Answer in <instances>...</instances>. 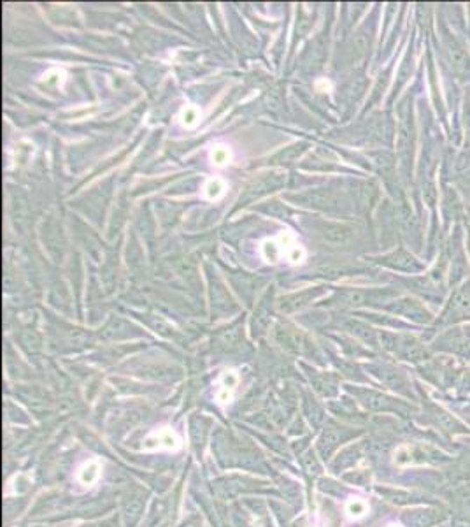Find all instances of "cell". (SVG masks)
I'll list each match as a JSON object with an SVG mask.
<instances>
[{
  "instance_id": "cell-1",
  "label": "cell",
  "mask_w": 470,
  "mask_h": 527,
  "mask_svg": "<svg viewBox=\"0 0 470 527\" xmlns=\"http://www.w3.org/2000/svg\"><path fill=\"white\" fill-rule=\"evenodd\" d=\"M440 42H443V53L446 58L447 66H450L451 73L469 83L470 87V53L465 48L464 42L460 41L457 34L446 25L440 23Z\"/></svg>"
},
{
  "instance_id": "cell-2",
  "label": "cell",
  "mask_w": 470,
  "mask_h": 527,
  "mask_svg": "<svg viewBox=\"0 0 470 527\" xmlns=\"http://www.w3.org/2000/svg\"><path fill=\"white\" fill-rule=\"evenodd\" d=\"M470 313V276L453 288L443 311L444 322H457Z\"/></svg>"
},
{
  "instance_id": "cell-3",
  "label": "cell",
  "mask_w": 470,
  "mask_h": 527,
  "mask_svg": "<svg viewBox=\"0 0 470 527\" xmlns=\"http://www.w3.org/2000/svg\"><path fill=\"white\" fill-rule=\"evenodd\" d=\"M440 211H443V218L446 227H450L451 223L458 222L460 218H464V215H467V209H465L460 194L457 192V188L450 187L447 183L443 185Z\"/></svg>"
},
{
  "instance_id": "cell-4",
  "label": "cell",
  "mask_w": 470,
  "mask_h": 527,
  "mask_svg": "<svg viewBox=\"0 0 470 527\" xmlns=\"http://www.w3.org/2000/svg\"><path fill=\"white\" fill-rule=\"evenodd\" d=\"M142 448L148 452L155 450H165V452H176L181 448V438L177 436L176 430L170 427H162V429H155L144 438L142 441Z\"/></svg>"
},
{
  "instance_id": "cell-5",
  "label": "cell",
  "mask_w": 470,
  "mask_h": 527,
  "mask_svg": "<svg viewBox=\"0 0 470 527\" xmlns=\"http://www.w3.org/2000/svg\"><path fill=\"white\" fill-rule=\"evenodd\" d=\"M451 180L464 190L470 192V151H462L450 162Z\"/></svg>"
},
{
  "instance_id": "cell-6",
  "label": "cell",
  "mask_w": 470,
  "mask_h": 527,
  "mask_svg": "<svg viewBox=\"0 0 470 527\" xmlns=\"http://www.w3.org/2000/svg\"><path fill=\"white\" fill-rule=\"evenodd\" d=\"M400 222H402V227H404L405 234H407L409 241H412L414 248H418L419 250V247H421V240H423L421 227H419L418 216L412 213V209L409 208L407 204H404L400 208Z\"/></svg>"
},
{
  "instance_id": "cell-7",
  "label": "cell",
  "mask_w": 470,
  "mask_h": 527,
  "mask_svg": "<svg viewBox=\"0 0 470 527\" xmlns=\"http://www.w3.org/2000/svg\"><path fill=\"white\" fill-rule=\"evenodd\" d=\"M398 311L407 315L409 318L418 320V322L428 323L433 320L432 313H430L421 302L416 301V299H402V301H398Z\"/></svg>"
},
{
  "instance_id": "cell-8",
  "label": "cell",
  "mask_w": 470,
  "mask_h": 527,
  "mask_svg": "<svg viewBox=\"0 0 470 527\" xmlns=\"http://www.w3.org/2000/svg\"><path fill=\"white\" fill-rule=\"evenodd\" d=\"M390 264L398 271H404V273L414 274V273H421V271L426 269V264L419 262L414 255H411L409 252L400 250L398 254H395L393 257L390 259Z\"/></svg>"
},
{
  "instance_id": "cell-9",
  "label": "cell",
  "mask_w": 470,
  "mask_h": 527,
  "mask_svg": "<svg viewBox=\"0 0 470 527\" xmlns=\"http://www.w3.org/2000/svg\"><path fill=\"white\" fill-rule=\"evenodd\" d=\"M99 476H101V462L99 461H88L77 471V480L81 485L91 487L97 483Z\"/></svg>"
},
{
  "instance_id": "cell-10",
  "label": "cell",
  "mask_w": 470,
  "mask_h": 527,
  "mask_svg": "<svg viewBox=\"0 0 470 527\" xmlns=\"http://www.w3.org/2000/svg\"><path fill=\"white\" fill-rule=\"evenodd\" d=\"M237 383H239V376L235 375L234 371L225 373V376H223V380H222V389H220L218 395H216V401H218L220 404H229V402L234 399V390H235V387H237Z\"/></svg>"
},
{
  "instance_id": "cell-11",
  "label": "cell",
  "mask_w": 470,
  "mask_h": 527,
  "mask_svg": "<svg viewBox=\"0 0 470 527\" xmlns=\"http://www.w3.org/2000/svg\"><path fill=\"white\" fill-rule=\"evenodd\" d=\"M369 507L363 500H351L346 504V514L350 519H362L367 514Z\"/></svg>"
},
{
  "instance_id": "cell-12",
  "label": "cell",
  "mask_w": 470,
  "mask_h": 527,
  "mask_svg": "<svg viewBox=\"0 0 470 527\" xmlns=\"http://www.w3.org/2000/svg\"><path fill=\"white\" fill-rule=\"evenodd\" d=\"M225 190V185L222 180H209L204 187V194L208 199H218Z\"/></svg>"
},
{
  "instance_id": "cell-13",
  "label": "cell",
  "mask_w": 470,
  "mask_h": 527,
  "mask_svg": "<svg viewBox=\"0 0 470 527\" xmlns=\"http://www.w3.org/2000/svg\"><path fill=\"white\" fill-rule=\"evenodd\" d=\"M229 160H230L229 148H225V146H216V148L212 149V162H215L216 166H225Z\"/></svg>"
},
{
  "instance_id": "cell-14",
  "label": "cell",
  "mask_w": 470,
  "mask_h": 527,
  "mask_svg": "<svg viewBox=\"0 0 470 527\" xmlns=\"http://www.w3.org/2000/svg\"><path fill=\"white\" fill-rule=\"evenodd\" d=\"M464 125L465 132H467V141L470 142V87L465 90V99H464Z\"/></svg>"
},
{
  "instance_id": "cell-15",
  "label": "cell",
  "mask_w": 470,
  "mask_h": 527,
  "mask_svg": "<svg viewBox=\"0 0 470 527\" xmlns=\"http://www.w3.org/2000/svg\"><path fill=\"white\" fill-rule=\"evenodd\" d=\"M183 123L186 127H193L198 120V111L195 108H186L183 111V116H181Z\"/></svg>"
},
{
  "instance_id": "cell-16",
  "label": "cell",
  "mask_w": 470,
  "mask_h": 527,
  "mask_svg": "<svg viewBox=\"0 0 470 527\" xmlns=\"http://www.w3.org/2000/svg\"><path fill=\"white\" fill-rule=\"evenodd\" d=\"M467 250L470 255V208L467 209Z\"/></svg>"
},
{
  "instance_id": "cell-17",
  "label": "cell",
  "mask_w": 470,
  "mask_h": 527,
  "mask_svg": "<svg viewBox=\"0 0 470 527\" xmlns=\"http://www.w3.org/2000/svg\"><path fill=\"white\" fill-rule=\"evenodd\" d=\"M390 527H400V526H390Z\"/></svg>"
},
{
  "instance_id": "cell-18",
  "label": "cell",
  "mask_w": 470,
  "mask_h": 527,
  "mask_svg": "<svg viewBox=\"0 0 470 527\" xmlns=\"http://www.w3.org/2000/svg\"><path fill=\"white\" fill-rule=\"evenodd\" d=\"M469 194H470V192H469Z\"/></svg>"
}]
</instances>
